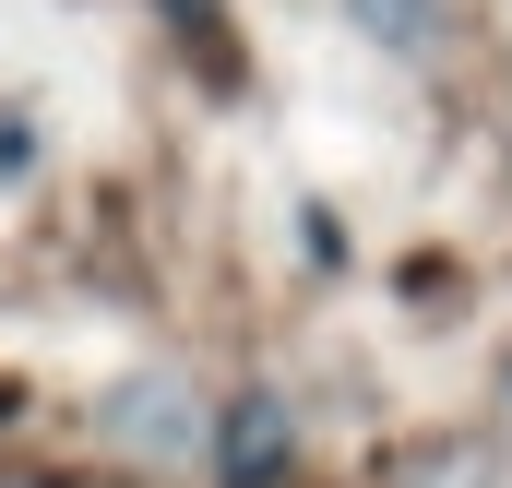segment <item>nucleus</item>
Listing matches in <instances>:
<instances>
[{
    "instance_id": "1",
    "label": "nucleus",
    "mask_w": 512,
    "mask_h": 488,
    "mask_svg": "<svg viewBox=\"0 0 512 488\" xmlns=\"http://www.w3.org/2000/svg\"><path fill=\"white\" fill-rule=\"evenodd\" d=\"M346 12L382 36L393 60H429V48H441V0H346Z\"/></svg>"
},
{
    "instance_id": "2",
    "label": "nucleus",
    "mask_w": 512,
    "mask_h": 488,
    "mask_svg": "<svg viewBox=\"0 0 512 488\" xmlns=\"http://www.w3.org/2000/svg\"><path fill=\"white\" fill-rule=\"evenodd\" d=\"M262 465H274V405H239V441H227V477L251 488Z\"/></svg>"
}]
</instances>
